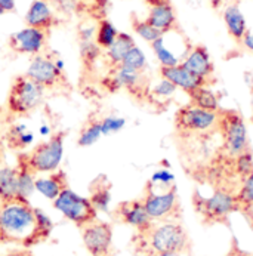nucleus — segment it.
I'll list each match as a JSON object with an SVG mask.
<instances>
[{
    "label": "nucleus",
    "instance_id": "obj_28",
    "mask_svg": "<svg viewBox=\"0 0 253 256\" xmlns=\"http://www.w3.org/2000/svg\"><path fill=\"white\" fill-rule=\"evenodd\" d=\"M94 185L95 186L92 188V194H90L89 200L92 202V204L95 206L96 210L107 212L108 210L110 202H111V194H110V186L107 185L106 178L101 176L98 181H95Z\"/></svg>",
    "mask_w": 253,
    "mask_h": 256
},
{
    "label": "nucleus",
    "instance_id": "obj_3",
    "mask_svg": "<svg viewBox=\"0 0 253 256\" xmlns=\"http://www.w3.org/2000/svg\"><path fill=\"white\" fill-rule=\"evenodd\" d=\"M141 200L148 216L154 222L182 220L181 200L175 184L169 186H158L146 182L144 197Z\"/></svg>",
    "mask_w": 253,
    "mask_h": 256
},
{
    "label": "nucleus",
    "instance_id": "obj_40",
    "mask_svg": "<svg viewBox=\"0 0 253 256\" xmlns=\"http://www.w3.org/2000/svg\"><path fill=\"white\" fill-rule=\"evenodd\" d=\"M226 256H253V254H249V252H244V250H242L236 243H234V246L230 249V254Z\"/></svg>",
    "mask_w": 253,
    "mask_h": 256
},
{
    "label": "nucleus",
    "instance_id": "obj_25",
    "mask_svg": "<svg viewBox=\"0 0 253 256\" xmlns=\"http://www.w3.org/2000/svg\"><path fill=\"white\" fill-rule=\"evenodd\" d=\"M186 96L190 98V104H192L196 107H200L203 110L218 111L220 108L219 98L216 96V94L210 89V86H208V84L190 90L186 94Z\"/></svg>",
    "mask_w": 253,
    "mask_h": 256
},
{
    "label": "nucleus",
    "instance_id": "obj_36",
    "mask_svg": "<svg viewBox=\"0 0 253 256\" xmlns=\"http://www.w3.org/2000/svg\"><path fill=\"white\" fill-rule=\"evenodd\" d=\"M96 28H98V21L92 22V21H83L78 27V42H89V40H95L96 36Z\"/></svg>",
    "mask_w": 253,
    "mask_h": 256
},
{
    "label": "nucleus",
    "instance_id": "obj_12",
    "mask_svg": "<svg viewBox=\"0 0 253 256\" xmlns=\"http://www.w3.org/2000/svg\"><path fill=\"white\" fill-rule=\"evenodd\" d=\"M82 240L92 256H108L112 243V228L107 222L95 220L82 226Z\"/></svg>",
    "mask_w": 253,
    "mask_h": 256
},
{
    "label": "nucleus",
    "instance_id": "obj_4",
    "mask_svg": "<svg viewBox=\"0 0 253 256\" xmlns=\"http://www.w3.org/2000/svg\"><path fill=\"white\" fill-rule=\"evenodd\" d=\"M216 134L222 140L219 150L226 156H238L250 148L246 122L238 111L230 108L218 110Z\"/></svg>",
    "mask_w": 253,
    "mask_h": 256
},
{
    "label": "nucleus",
    "instance_id": "obj_34",
    "mask_svg": "<svg viewBox=\"0 0 253 256\" xmlns=\"http://www.w3.org/2000/svg\"><path fill=\"white\" fill-rule=\"evenodd\" d=\"M56 15L72 16V15H80V4L78 0H49Z\"/></svg>",
    "mask_w": 253,
    "mask_h": 256
},
{
    "label": "nucleus",
    "instance_id": "obj_21",
    "mask_svg": "<svg viewBox=\"0 0 253 256\" xmlns=\"http://www.w3.org/2000/svg\"><path fill=\"white\" fill-rule=\"evenodd\" d=\"M134 46H135L134 37L128 34V33H118V36L114 40V43L110 46L108 49H106L104 54H102L110 68H114V67L120 66L123 58L126 56V54Z\"/></svg>",
    "mask_w": 253,
    "mask_h": 256
},
{
    "label": "nucleus",
    "instance_id": "obj_18",
    "mask_svg": "<svg viewBox=\"0 0 253 256\" xmlns=\"http://www.w3.org/2000/svg\"><path fill=\"white\" fill-rule=\"evenodd\" d=\"M160 77L169 80L170 83H174L178 89L184 90L185 94H188L190 90L200 88V86H210L206 80L194 76L190 73L182 64L174 66V67H160Z\"/></svg>",
    "mask_w": 253,
    "mask_h": 256
},
{
    "label": "nucleus",
    "instance_id": "obj_38",
    "mask_svg": "<svg viewBox=\"0 0 253 256\" xmlns=\"http://www.w3.org/2000/svg\"><path fill=\"white\" fill-rule=\"evenodd\" d=\"M242 44H243L248 50L253 52V33L250 30H248L246 34L243 36V38H242Z\"/></svg>",
    "mask_w": 253,
    "mask_h": 256
},
{
    "label": "nucleus",
    "instance_id": "obj_27",
    "mask_svg": "<svg viewBox=\"0 0 253 256\" xmlns=\"http://www.w3.org/2000/svg\"><path fill=\"white\" fill-rule=\"evenodd\" d=\"M8 144L10 148L22 151L28 146L33 144L34 141V135L32 130H28V128L26 124H16L12 126L8 132Z\"/></svg>",
    "mask_w": 253,
    "mask_h": 256
},
{
    "label": "nucleus",
    "instance_id": "obj_8",
    "mask_svg": "<svg viewBox=\"0 0 253 256\" xmlns=\"http://www.w3.org/2000/svg\"><path fill=\"white\" fill-rule=\"evenodd\" d=\"M64 132H58L50 140L40 142L30 152H24L27 164L36 174H50L60 169L64 157Z\"/></svg>",
    "mask_w": 253,
    "mask_h": 256
},
{
    "label": "nucleus",
    "instance_id": "obj_47",
    "mask_svg": "<svg viewBox=\"0 0 253 256\" xmlns=\"http://www.w3.org/2000/svg\"><path fill=\"white\" fill-rule=\"evenodd\" d=\"M0 163H2V154H0Z\"/></svg>",
    "mask_w": 253,
    "mask_h": 256
},
{
    "label": "nucleus",
    "instance_id": "obj_44",
    "mask_svg": "<svg viewBox=\"0 0 253 256\" xmlns=\"http://www.w3.org/2000/svg\"><path fill=\"white\" fill-rule=\"evenodd\" d=\"M38 132H40V135H42V136H46V135H49V132H50V130H49V128H48V126H42Z\"/></svg>",
    "mask_w": 253,
    "mask_h": 256
},
{
    "label": "nucleus",
    "instance_id": "obj_42",
    "mask_svg": "<svg viewBox=\"0 0 253 256\" xmlns=\"http://www.w3.org/2000/svg\"><path fill=\"white\" fill-rule=\"evenodd\" d=\"M188 2V4L192 8V9H198L200 6H202V2L203 0H186Z\"/></svg>",
    "mask_w": 253,
    "mask_h": 256
},
{
    "label": "nucleus",
    "instance_id": "obj_31",
    "mask_svg": "<svg viewBox=\"0 0 253 256\" xmlns=\"http://www.w3.org/2000/svg\"><path fill=\"white\" fill-rule=\"evenodd\" d=\"M78 49H80V58L82 62L86 68H92L98 60L102 56L104 50L98 46V43L95 40H89V42H78Z\"/></svg>",
    "mask_w": 253,
    "mask_h": 256
},
{
    "label": "nucleus",
    "instance_id": "obj_9",
    "mask_svg": "<svg viewBox=\"0 0 253 256\" xmlns=\"http://www.w3.org/2000/svg\"><path fill=\"white\" fill-rule=\"evenodd\" d=\"M54 208L80 228L89 222H94L98 214L89 198L78 196L70 186L62 190L61 194L54 200Z\"/></svg>",
    "mask_w": 253,
    "mask_h": 256
},
{
    "label": "nucleus",
    "instance_id": "obj_2",
    "mask_svg": "<svg viewBox=\"0 0 253 256\" xmlns=\"http://www.w3.org/2000/svg\"><path fill=\"white\" fill-rule=\"evenodd\" d=\"M134 246L135 252L141 256H151L162 252L182 255L190 252L191 240L181 220H166L152 222L146 231L136 232L134 237Z\"/></svg>",
    "mask_w": 253,
    "mask_h": 256
},
{
    "label": "nucleus",
    "instance_id": "obj_48",
    "mask_svg": "<svg viewBox=\"0 0 253 256\" xmlns=\"http://www.w3.org/2000/svg\"><path fill=\"white\" fill-rule=\"evenodd\" d=\"M108 256H110V255H108Z\"/></svg>",
    "mask_w": 253,
    "mask_h": 256
},
{
    "label": "nucleus",
    "instance_id": "obj_6",
    "mask_svg": "<svg viewBox=\"0 0 253 256\" xmlns=\"http://www.w3.org/2000/svg\"><path fill=\"white\" fill-rule=\"evenodd\" d=\"M192 208L200 215L204 225H226L230 215L238 212L236 194L225 190H214L212 196L209 197H204L200 192H194Z\"/></svg>",
    "mask_w": 253,
    "mask_h": 256
},
{
    "label": "nucleus",
    "instance_id": "obj_15",
    "mask_svg": "<svg viewBox=\"0 0 253 256\" xmlns=\"http://www.w3.org/2000/svg\"><path fill=\"white\" fill-rule=\"evenodd\" d=\"M114 216L120 222L134 226L136 230V232H144L146 231L154 220H151L146 214L144 208L142 200H128V202H122L116 210H114Z\"/></svg>",
    "mask_w": 253,
    "mask_h": 256
},
{
    "label": "nucleus",
    "instance_id": "obj_32",
    "mask_svg": "<svg viewBox=\"0 0 253 256\" xmlns=\"http://www.w3.org/2000/svg\"><path fill=\"white\" fill-rule=\"evenodd\" d=\"M132 28L138 36L141 37L142 40H145L146 43H150V44L163 34L156 27H152L146 20H141L136 15H132Z\"/></svg>",
    "mask_w": 253,
    "mask_h": 256
},
{
    "label": "nucleus",
    "instance_id": "obj_23",
    "mask_svg": "<svg viewBox=\"0 0 253 256\" xmlns=\"http://www.w3.org/2000/svg\"><path fill=\"white\" fill-rule=\"evenodd\" d=\"M238 212L246 218L253 230V172L244 178L240 188L236 192Z\"/></svg>",
    "mask_w": 253,
    "mask_h": 256
},
{
    "label": "nucleus",
    "instance_id": "obj_45",
    "mask_svg": "<svg viewBox=\"0 0 253 256\" xmlns=\"http://www.w3.org/2000/svg\"><path fill=\"white\" fill-rule=\"evenodd\" d=\"M151 256H181V255L174 254V252H162V254H154V255H151Z\"/></svg>",
    "mask_w": 253,
    "mask_h": 256
},
{
    "label": "nucleus",
    "instance_id": "obj_37",
    "mask_svg": "<svg viewBox=\"0 0 253 256\" xmlns=\"http://www.w3.org/2000/svg\"><path fill=\"white\" fill-rule=\"evenodd\" d=\"M148 182H151L152 185H158V186H169V185H174L175 176L172 172H169L166 169H160L152 174V176Z\"/></svg>",
    "mask_w": 253,
    "mask_h": 256
},
{
    "label": "nucleus",
    "instance_id": "obj_22",
    "mask_svg": "<svg viewBox=\"0 0 253 256\" xmlns=\"http://www.w3.org/2000/svg\"><path fill=\"white\" fill-rule=\"evenodd\" d=\"M16 172H18V198L28 200L30 196L36 191L34 184H36L37 174L27 164L22 154L18 157Z\"/></svg>",
    "mask_w": 253,
    "mask_h": 256
},
{
    "label": "nucleus",
    "instance_id": "obj_30",
    "mask_svg": "<svg viewBox=\"0 0 253 256\" xmlns=\"http://www.w3.org/2000/svg\"><path fill=\"white\" fill-rule=\"evenodd\" d=\"M101 136H102L101 122L98 118H90L84 124V128L82 129V132L78 135L77 144L80 146H94V144H96Z\"/></svg>",
    "mask_w": 253,
    "mask_h": 256
},
{
    "label": "nucleus",
    "instance_id": "obj_33",
    "mask_svg": "<svg viewBox=\"0 0 253 256\" xmlns=\"http://www.w3.org/2000/svg\"><path fill=\"white\" fill-rule=\"evenodd\" d=\"M122 66H124V67H128V68H132V70H135V72L145 73V70H146V56H145L144 52L135 44V46L126 54V56L123 58Z\"/></svg>",
    "mask_w": 253,
    "mask_h": 256
},
{
    "label": "nucleus",
    "instance_id": "obj_14",
    "mask_svg": "<svg viewBox=\"0 0 253 256\" xmlns=\"http://www.w3.org/2000/svg\"><path fill=\"white\" fill-rule=\"evenodd\" d=\"M148 4L146 21L162 33L178 28V18L170 0H145Z\"/></svg>",
    "mask_w": 253,
    "mask_h": 256
},
{
    "label": "nucleus",
    "instance_id": "obj_7",
    "mask_svg": "<svg viewBox=\"0 0 253 256\" xmlns=\"http://www.w3.org/2000/svg\"><path fill=\"white\" fill-rule=\"evenodd\" d=\"M44 88L32 80L30 77L18 76L9 90L8 108L15 116H26L42 104L44 96Z\"/></svg>",
    "mask_w": 253,
    "mask_h": 256
},
{
    "label": "nucleus",
    "instance_id": "obj_13",
    "mask_svg": "<svg viewBox=\"0 0 253 256\" xmlns=\"http://www.w3.org/2000/svg\"><path fill=\"white\" fill-rule=\"evenodd\" d=\"M182 66L194 76L206 80L209 84L214 82L215 66L210 58V54L203 44H192L185 58L182 60Z\"/></svg>",
    "mask_w": 253,
    "mask_h": 256
},
{
    "label": "nucleus",
    "instance_id": "obj_43",
    "mask_svg": "<svg viewBox=\"0 0 253 256\" xmlns=\"http://www.w3.org/2000/svg\"><path fill=\"white\" fill-rule=\"evenodd\" d=\"M209 3H210V6H212L214 9H219V8H222L224 0H209Z\"/></svg>",
    "mask_w": 253,
    "mask_h": 256
},
{
    "label": "nucleus",
    "instance_id": "obj_1",
    "mask_svg": "<svg viewBox=\"0 0 253 256\" xmlns=\"http://www.w3.org/2000/svg\"><path fill=\"white\" fill-rule=\"evenodd\" d=\"M48 240L37 225L36 209L28 200L0 202V243L30 249Z\"/></svg>",
    "mask_w": 253,
    "mask_h": 256
},
{
    "label": "nucleus",
    "instance_id": "obj_11",
    "mask_svg": "<svg viewBox=\"0 0 253 256\" xmlns=\"http://www.w3.org/2000/svg\"><path fill=\"white\" fill-rule=\"evenodd\" d=\"M26 76L43 86L44 89L61 88L62 84H66L64 68L58 67L56 60L49 55H34L30 61Z\"/></svg>",
    "mask_w": 253,
    "mask_h": 256
},
{
    "label": "nucleus",
    "instance_id": "obj_46",
    "mask_svg": "<svg viewBox=\"0 0 253 256\" xmlns=\"http://www.w3.org/2000/svg\"><path fill=\"white\" fill-rule=\"evenodd\" d=\"M252 123H253V88H252Z\"/></svg>",
    "mask_w": 253,
    "mask_h": 256
},
{
    "label": "nucleus",
    "instance_id": "obj_35",
    "mask_svg": "<svg viewBox=\"0 0 253 256\" xmlns=\"http://www.w3.org/2000/svg\"><path fill=\"white\" fill-rule=\"evenodd\" d=\"M100 122H101L102 136H108V135H112V134H117L126 126V118L120 117V116H107V117L101 118Z\"/></svg>",
    "mask_w": 253,
    "mask_h": 256
},
{
    "label": "nucleus",
    "instance_id": "obj_24",
    "mask_svg": "<svg viewBox=\"0 0 253 256\" xmlns=\"http://www.w3.org/2000/svg\"><path fill=\"white\" fill-rule=\"evenodd\" d=\"M178 92V88L170 83L169 80L160 77L156 83L148 86L146 90V96L145 100H148L151 104H168Z\"/></svg>",
    "mask_w": 253,
    "mask_h": 256
},
{
    "label": "nucleus",
    "instance_id": "obj_5",
    "mask_svg": "<svg viewBox=\"0 0 253 256\" xmlns=\"http://www.w3.org/2000/svg\"><path fill=\"white\" fill-rule=\"evenodd\" d=\"M218 111L203 110L192 104H185L175 112L174 124L182 140L209 136L216 132Z\"/></svg>",
    "mask_w": 253,
    "mask_h": 256
},
{
    "label": "nucleus",
    "instance_id": "obj_19",
    "mask_svg": "<svg viewBox=\"0 0 253 256\" xmlns=\"http://www.w3.org/2000/svg\"><path fill=\"white\" fill-rule=\"evenodd\" d=\"M34 186H36L37 192H40L48 200L54 202L61 194V191L68 186V180H67L66 172L55 170V172L48 174V176H38V178H36Z\"/></svg>",
    "mask_w": 253,
    "mask_h": 256
},
{
    "label": "nucleus",
    "instance_id": "obj_16",
    "mask_svg": "<svg viewBox=\"0 0 253 256\" xmlns=\"http://www.w3.org/2000/svg\"><path fill=\"white\" fill-rule=\"evenodd\" d=\"M48 33L43 30H38L34 27H26L20 32H16L10 37L9 44L12 50L16 54H24V55H38L46 46Z\"/></svg>",
    "mask_w": 253,
    "mask_h": 256
},
{
    "label": "nucleus",
    "instance_id": "obj_41",
    "mask_svg": "<svg viewBox=\"0 0 253 256\" xmlns=\"http://www.w3.org/2000/svg\"><path fill=\"white\" fill-rule=\"evenodd\" d=\"M4 256H34L33 255V252L32 250H28V249H18V250H12V252H9V254H6Z\"/></svg>",
    "mask_w": 253,
    "mask_h": 256
},
{
    "label": "nucleus",
    "instance_id": "obj_39",
    "mask_svg": "<svg viewBox=\"0 0 253 256\" xmlns=\"http://www.w3.org/2000/svg\"><path fill=\"white\" fill-rule=\"evenodd\" d=\"M0 9L6 12H14L15 10V0H0Z\"/></svg>",
    "mask_w": 253,
    "mask_h": 256
},
{
    "label": "nucleus",
    "instance_id": "obj_17",
    "mask_svg": "<svg viewBox=\"0 0 253 256\" xmlns=\"http://www.w3.org/2000/svg\"><path fill=\"white\" fill-rule=\"evenodd\" d=\"M27 27H34L43 32H50L56 24V12L54 10L49 0H33L26 14Z\"/></svg>",
    "mask_w": 253,
    "mask_h": 256
},
{
    "label": "nucleus",
    "instance_id": "obj_20",
    "mask_svg": "<svg viewBox=\"0 0 253 256\" xmlns=\"http://www.w3.org/2000/svg\"><path fill=\"white\" fill-rule=\"evenodd\" d=\"M224 22L228 30V34L232 37L237 43H242V38L248 32V22L244 14L242 12L237 3H230L224 9Z\"/></svg>",
    "mask_w": 253,
    "mask_h": 256
},
{
    "label": "nucleus",
    "instance_id": "obj_10",
    "mask_svg": "<svg viewBox=\"0 0 253 256\" xmlns=\"http://www.w3.org/2000/svg\"><path fill=\"white\" fill-rule=\"evenodd\" d=\"M102 86L108 90L110 94H116L122 89L128 90L134 96L145 98L148 90V80L141 72H135L132 68H128L124 66H117L114 68H110V73L102 78Z\"/></svg>",
    "mask_w": 253,
    "mask_h": 256
},
{
    "label": "nucleus",
    "instance_id": "obj_26",
    "mask_svg": "<svg viewBox=\"0 0 253 256\" xmlns=\"http://www.w3.org/2000/svg\"><path fill=\"white\" fill-rule=\"evenodd\" d=\"M18 198L16 168H0V202Z\"/></svg>",
    "mask_w": 253,
    "mask_h": 256
},
{
    "label": "nucleus",
    "instance_id": "obj_29",
    "mask_svg": "<svg viewBox=\"0 0 253 256\" xmlns=\"http://www.w3.org/2000/svg\"><path fill=\"white\" fill-rule=\"evenodd\" d=\"M118 30L116 28V26L108 21L107 18H102L98 21V28H96V36H95V42L98 43V46L106 50L110 46L114 43V40L118 36Z\"/></svg>",
    "mask_w": 253,
    "mask_h": 256
}]
</instances>
